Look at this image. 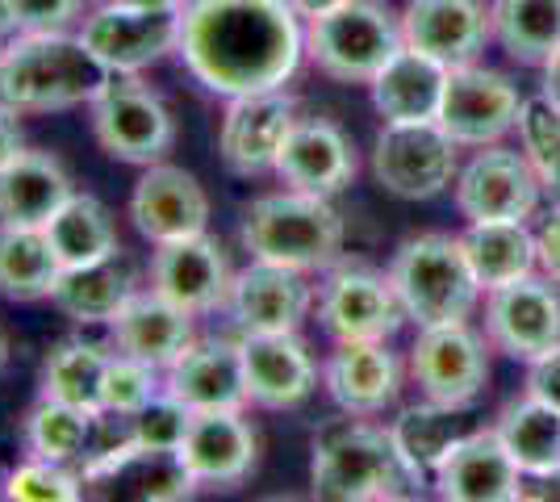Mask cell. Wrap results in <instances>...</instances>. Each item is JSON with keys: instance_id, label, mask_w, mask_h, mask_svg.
<instances>
[{"instance_id": "cell-1", "label": "cell", "mask_w": 560, "mask_h": 502, "mask_svg": "<svg viewBox=\"0 0 560 502\" xmlns=\"http://www.w3.org/2000/svg\"><path fill=\"white\" fill-rule=\"evenodd\" d=\"M302 50L305 34L289 0H188L176 55L210 93L243 96L284 89Z\"/></svg>"}, {"instance_id": "cell-2", "label": "cell", "mask_w": 560, "mask_h": 502, "mask_svg": "<svg viewBox=\"0 0 560 502\" xmlns=\"http://www.w3.org/2000/svg\"><path fill=\"white\" fill-rule=\"evenodd\" d=\"M109 72L93 50L63 30L55 34H18L0 50V105L13 114H50L89 105Z\"/></svg>"}, {"instance_id": "cell-3", "label": "cell", "mask_w": 560, "mask_h": 502, "mask_svg": "<svg viewBox=\"0 0 560 502\" xmlns=\"http://www.w3.org/2000/svg\"><path fill=\"white\" fill-rule=\"evenodd\" d=\"M243 247L252 252V260L323 272L343 252V218L330 206V197L318 192H268L252 201L243 218Z\"/></svg>"}, {"instance_id": "cell-4", "label": "cell", "mask_w": 560, "mask_h": 502, "mask_svg": "<svg viewBox=\"0 0 560 502\" xmlns=\"http://www.w3.org/2000/svg\"><path fill=\"white\" fill-rule=\"evenodd\" d=\"M310 481H314V494L330 502L397 499L406 494L401 486H415L394 448V435L364 423V415L335 419L318 431Z\"/></svg>"}, {"instance_id": "cell-5", "label": "cell", "mask_w": 560, "mask_h": 502, "mask_svg": "<svg viewBox=\"0 0 560 502\" xmlns=\"http://www.w3.org/2000/svg\"><path fill=\"white\" fill-rule=\"evenodd\" d=\"M389 285L406 318L419 327H440V323H465L477 306V277L465 260V247L452 235H419L406 240L394 252L389 264Z\"/></svg>"}, {"instance_id": "cell-6", "label": "cell", "mask_w": 560, "mask_h": 502, "mask_svg": "<svg viewBox=\"0 0 560 502\" xmlns=\"http://www.w3.org/2000/svg\"><path fill=\"white\" fill-rule=\"evenodd\" d=\"M401 47V17L381 0H348L323 17H310L305 30V55L314 68L343 84H373Z\"/></svg>"}, {"instance_id": "cell-7", "label": "cell", "mask_w": 560, "mask_h": 502, "mask_svg": "<svg viewBox=\"0 0 560 502\" xmlns=\"http://www.w3.org/2000/svg\"><path fill=\"white\" fill-rule=\"evenodd\" d=\"M89 114L101 151L121 164H160L176 143V121L167 105L151 89H142L135 75H109L89 101Z\"/></svg>"}, {"instance_id": "cell-8", "label": "cell", "mask_w": 560, "mask_h": 502, "mask_svg": "<svg viewBox=\"0 0 560 502\" xmlns=\"http://www.w3.org/2000/svg\"><path fill=\"white\" fill-rule=\"evenodd\" d=\"M185 9H130L105 0L80 30V43L109 75H139L180 47Z\"/></svg>"}, {"instance_id": "cell-9", "label": "cell", "mask_w": 560, "mask_h": 502, "mask_svg": "<svg viewBox=\"0 0 560 502\" xmlns=\"http://www.w3.org/2000/svg\"><path fill=\"white\" fill-rule=\"evenodd\" d=\"M376 185L406 201H427L456 176V139L440 121H389L373 151Z\"/></svg>"}, {"instance_id": "cell-10", "label": "cell", "mask_w": 560, "mask_h": 502, "mask_svg": "<svg viewBox=\"0 0 560 502\" xmlns=\"http://www.w3.org/2000/svg\"><path fill=\"white\" fill-rule=\"evenodd\" d=\"M410 373L427 398L465 410L490 382V352L486 339L468 323L422 327L410 348Z\"/></svg>"}, {"instance_id": "cell-11", "label": "cell", "mask_w": 560, "mask_h": 502, "mask_svg": "<svg viewBox=\"0 0 560 502\" xmlns=\"http://www.w3.org/2000/svg\"><path fill=\"white\" fill-rule=\"evenodd\" d=\"M523 96L511 84V75L493 68H447L444 101H440V126L456 139V147L498 143L506 130L518 126Z\"/></svg>"}, {"instance_id": "cell-12", "label": "cell", "mask_w": 560, "mask_h": 502, "mask_svg": "<svg viewBox=\"0 0 560 502\" xmlns=\"http://www.w3.org/2000/svg\"><path fill=\"white\" fill-rule=\"evenodd\" d=\"M318 323L335 343L389 339L406 323L389 277L373 268H335L318 285Z\"/></svg>"}, {"instance_id": "cell-13", "label": "cell", "mask_w": 560, "mask_h": 502, "mask_svg": "<svg viewBox=\"0 0 560 502\" xmlns=\"http://www.w3.org/2000/svg\"><path fill=\"white\" fill-rule=\"evenodd\" d=\"M486 331L493 348L514 360H532L560 348V293L557 281L518 277L511 285L490 289L486 297Z\"/></svg>"}, {"instance_id": "cell-14", "label": "cell", "mask_w": 560, "mask_h": 502, "mask_svg": "<svg viewBox=\"0 0 560 502\" xmlns=\"http://www.w3.org/2000/svg\"><path fill=\"white\" fill-rule=\"evenodd\" d=\"M84 486H101L105 499L176 502L197 490L176 448H147L139 440H121L105 453L84 456Z\"/></svg>"}, {"instance_id": "cell-15", "label": "cell", "mask_w": 560, "mask_h": 502, "mask_svg": "<svg viewBox=\"0 0 560 502\" xmlns=\"http://www.w3.org/2000/svg\"><path fill=\"white\" fill-rule=\"evenodd\" d=\"M539 176L527 155L490 147L477 151L456 180V206L468 222H527L539 206Z\"/></svg>"}, {"instance_id": "cell-16", "label": "cell", "mask_w": 560, "mask_h": 502, "mask_svg": "<svg viewBox=\"0 0 560 502\" xmlns=\"http://www.w3.org/2000/svg\"><path fill=\"white\" fill-rule=\"evenodd\" d=\"M298 121V101L284 89H264V93L226 96V114H222V135L218 151L222 164L238 176H264L277 167L280 143L289 135V126Z\"/></svg>"}, {"instance_id": "cell-17", "label": "cell", "mask_w": 560, "mask_h": 502, "mask_svg": "<svg viewBox=\"0 0 560 502\" xmlns=\"http://www.w3.org/2000/svg\"><path fill=\"white\" fill-rule=\"evenodd\" d=\"M130 218L142 240H151L155 247L192 240L210 226V197L192 172L160 160L142 172V180L130 192Z\"/></svg>"}, {"instance_id": "cell-18", "label": "cell", "mask_w": 560, "mask_h": 502, "mask_svg": "<svg viewBox=\"0 0 560 502\" xmlns=\"http://www.w3.org/2000/svg\"><path fill=\"white\" fill-rule=\"evenodd\" d=\"M247 402L264 410H293L318 385V364L298 331H247L238 339Z\"/></svg>"}, {"instance_id": "cell-19", "label": "cell", "mask_w": 560, "mask_h": 502, "mask_svg": "<svg viewBox=\"0 0 560 502\" xmlns=\"http://www.w3.org/2000/svg\"><path fill=\"white\" fill-rule=\"evenodd\" d=\"M231 264L226 252L210 235L160 243L151 256V289L164 293L167 302L185 306L188 314H210L226 306L231 297Z\"/></svg>"}, {"instance_id": "cell-20", "label": "cell", "mask_w": 560, "mask_h": 502, "mask_svg": "<svg viewBox=\"0 0 560 502\" xmlns=\"http://www.w3.org/2000/svg\"><path fill=\"white\" fill-rule=\"evenodd\" d=\"M435 494L447 502H514L523 499V474L506 453L498 428L465 431L435 469Z\"/></svg>"}, {"instance_id": "cell-21", "label": "cell", "mask_w": 560, "mask_h": 502, "mask_svg": "<svg viewBox=\"0 0 560 502\" xmlns=\"http://www.w3.org/2000/svg\"><path fill=\"white\" fill-rule=\"evenodd\" d=\"M176 453L197 486H238L256 469L259 435L243 410H192Z\"/></svg>"}, {"instance_id": "cell-22", "label": "cell", "mask_w": 560, "mask_h": 502, "mask_svg": "<svg viewBox=\"0 0 560 502\" xmlns=\"http://www.w3.org/2000/svg\"><path fill=\"white\" fill-rule=\"evenodd\" d=\"M272 172L289 189L335 197L339 189H348L351 176H355V147L335 121L298 118L280 143Z\"/></svg>"}, {"instance_id": "cell-23", "label": "cell", "mask_w": 560, "mask_h": 502, "mask_svg": "<svg viewBox=\"0 0 560 502\" xmlns=\"http://www.w3.org/2000/svg\"><path fill=\"white\" fill-rule=\"evenodd\" d=\"M314 289L305 285V277L298 268L284 264L252 260V268H243L231 281V297L226 311L238 323V331H298L310 314Z\"/></svg>"}, {"instance_id": "cell-24", "label": "cell", "mask_w": 560, "mask_h": 502, "mask_svg": "<svg viewBox=\"0 0 560 502\" xmlns=\"http://www.w3.org/2000/svg\"><path fill=\"white\" fill-rule=\"evenodd\" d=\"M490 34L493 22L481 0H410L401 13L406 47L440 59L444 68L472 63Z\"/></svg>"}, {"instance_id": "cell-25", "label": "cell", "mask_w": 560, "mask_h": 502, "mask_svg": "<svg viewBox=\"0 0 560 502\" xmlns=\"http://www.w3.org/2000/svg\"><path fill=\"white\" fill-rule=\"evenodd\" d=\"M164 389L188 410H243V352L231 339H192L185 357L164 373Z\"/></svg>"}, {"instance_id": "cell-26", "label": "cell", "mask_w": 560, "mask_h": 502, "mask_svg": "<svg viewBox=\"0 0 560 502\" xmlns=\"http://www.w3.org/2000/svg\"><path fill=\"white\" fill-rule=\"evenodd\" d=\"M109 327H114L117 352L142 360L160 373H167L192 343V314L176 302H167L155 289H135V297L117 311Z\"/></svg>"}, {"instance_id": "cell-27", "label": "cell", "mask_w": 560, "mask_h": 502, "mask_svg": "<svg viewBox=\"0 0 560 502\" xmlns=\"http://www.w3.org/2000/svg\"><path fill=\"white\" fill-rule=\"evenodd\" d=\"M71 176L47 151H22L0 167V226H34L43 231L71 197Z\"/></svg>"}, {"instance_id": "cell-28", "label": "cell", "mask_w": 560, "mask_h": 502, "mask_svg": "<svg viewBox=\"0 0 560 502\" xmlns=\"http://www.w3.org/2000/svg\"><path fill=\"white\" fill-rule=\"evenodd\" d=\"M327 389L330 398L348 415H381L397 398V360L385 348V339H360V343H339L327 360Z\"/></svg>"}, {"instance_id": "cell-29", "label": "cell", "mask_w": 560, "mask_h": 502, "mask_svg": "<svg viewBox=\"0 0 560 502\" xmlns=\"http://www.w3.org/2000/svg\"><path fill=\"white\" fill-rule=\"evenodd\" d=\"M447 68L415 47H401L373 75V105L385 121H435L444 101Z\"/></svg>"}, {"instance_id": "cell-30", "label": "cell", "mask_w": 560, "mask_h": 502, "mask_svg": "<svg viewBox=\"0 0 560 502\" xmlns=\"http://www.w3.org/2000/svg\"><path fill=\"white\" fill-rule=\"evenodd\" d=\"M130 297H135V264L126 252H117L109 260L84 264V268H63L59 285L50 293V302L84 327L114 323Z\"/></svg>"}, {"instance_id": "cell-31", "label": "cell", "mask_w": 560, "mask_h": 502, "mask_svg": "<svg viewBox=\"0 0 560 502\" xmlns=\"http://www.w3.org/2000/svg\"><path fill=\"white\" fill-rule=\"evenodd\" d=\"M460 247H465V260L477 277V285L486 293L527 277L539 264L536 235L523 222H468Z\"/></svg>"}, {"instance_id": "cell-32", "label": "cell", "mask_w": 560, "mask_h": 502, "mask_svg": "<svg viewBox=\"0 0 560 502\" xmlns=\"http://www.w3.org/2000/svg\"><path fill=\"white\" fill-rule=\"evenodd\" d=\"M394 448L406 465V474L415 486H427V478H435L440 460L452 453V444L465 435V423L456 407H444V402H422V407H406L394 419Z\"/></svg>"}, {"instance_id": "cell-33", "label": "cell", "mask_w": 560, "mask_h": 502, "mask_svg": "<svg viewBox=\"0 0 560 502\" xmlns=\"http://www.w3.org/2000/svg\"><path fill=\"white\" fill-rule=\"evenodd\" d=\"M59 277H63V264L55 256L47 231L0 226V297L43 302L55 293Z\"/></svg>"}, {"instance_id": "cell-34", "label": "cell", "mask_w": 560, "mask_h": 502, "mask_svg": "<svg viewBox=\"0 0 560 502\" xmlns=\"http://www.w3.org/2000/svg\"><path fill=\"white\" fill-rule=\"evenodd\" d=\"M43 231H47L50 247H55L63 268H84V264L109 260L121 252L114 218L93 192H71L63 210L50 218Z\"/></svg>"}, {"instance_id": "cell-35", "label": "cell", "mask_w": 560, "mask_h": 502, "mask_svg": "<svg viewBox=\"0 0 560 502\" xmlns=\"http://www.w3.org/2000/svg\"><path fill=\"white\" fill-rule=\"evenodd\" d=\"M498 435L514 456L523 478H544L560 469V410L539 402V398H518L502 410Z\"/></svg>"}, {"instance_id": "cell-36", "label": "cell", "mask_w": 560, "mask_h": 502, "mask_svg": "<svg viewBox=\"0 0 560 502\" xmlns=\"http://www.w3.org/2000/svg\"><path fill=\"white\" fill-rule=\"evenodd\" d=\"M109 357L114 352H105L101 343H89V339L55 343L50 357L43 360V377H38L43 398H59V402L101 415V385H105Z\"/></svg>"}, {"instance_id": "cell-37", "label": "cell", "mask_w": 560, "mask_h": 502, "mask_svg": "<svg viewBox=\"0 0 560 502\" xmlns=\"http://www.w3.org/2000/svg\"><path fill=\"white\" fill-rule=\"evenodd\" d=\"M490 22L518 63H544L560 47V0H493Z\"/></svg>"}, {"instance_id": "cell-38", "label": "cell", "mask_w": 560, "mask_h": 502, "mask_svg": "<svg viewBox=\"0 0 560 502\" xmlns=\"http://www.w3.org/2000/svg\"><path fill=\"white\" fill-rule=\"evenodd\" d=\"M93 431L96 415L93 410H80L59 398H38V407L25 415V444L30 456H47V460H80L93 448Z\"/></svg>"}, {"instance_id": "cell-39", "label": "cell", "mask_w": 560, "mask_h": 502, "mask_svg": "<svg viewBox=\"0 0 560 502\" xmlns=\"http://www.w3.org/2000/svg\"><path fill=\"white\" fill-rule=\"evenodd\" d=\"M518 130H523L527 160L536 167L539 185L552 192V201H560V109L544 96L523 101Z\"/></svg>"}, {"instance_id": "cell-40", "label": "cell", "mask_w": 560, "mask_h": 502, "mask_svg": "<svg viewBox=\"0 0 560 502\" xmlns=\"http://www.w3.org/2000/svg\"><path fill=\"white\" fill-rule=\"evenodd\" d=\"M4 499L9 502H80L84 499V478L71 474L68 465L30 456L9 478H4Z\"/></svg>"}, {"instance_id": "cell-41", "label": "cell", "mask_w": 560, "mask_h": 502, "mask_svg": "<svg viewBox=\"0 0 560 502\" xmlns=\"http://www.w3.org/2000/svg\"><path fill=\"white\" fill-rule=\"evenodd\" d=\"M164 389L160 382V369L142 364V360L117 352L109 357L105 369V385H101V410H114V415H139L155 394Z\"/></svg>"}, {"instance_id": "cell-42", "label": "cell", "mask_w": 560, "mask_h": 502, "mask_svg": "<svg viewBox=\"0 0 560 502\" xmlns=\"http://www.w3.org/2000/svg\"><path fill=\"white\" fill-rule=\"evenodd\" d=\"M188 419H192V410L176 402L167 389H160L139 415H130V440H139L147 448H180Z\"/></svg>"}, {"instance_id": "cell-43", "label": "cell", "mask_w": 560, "mask_h": 502, "mask_svg": "<svg viewBox=\"0 0 560 502\" xmlns=\"http://www.w3.org/2000/svg\"><path fill=\"white\" fill-rule=\"evenodd\" d=\"M84 0H0L4 22L18 34H55L80 17Z\"/></svg>"}, {"instance_id": "cell-44", "label": "cell", "mask_w": 560, "mask_h": 502, "mask_svg": "<svg viewBox=\"0 0 560 502\" xmlns=\"http://www.w3.org/2000/svg\"><path fill=\"white\" fill-rule=\"evenodd\" d=\"M527 394L560 410V348L544 352L532 360V373H527Z\"/></svg>"}, {"instance_id": "cell-45", "label": "cell", "mask_w": 560, "mask_h": 502, "mask_svg": "<svg viewBox=\"0 0 560 502\" xmlns=\"http://www.w3.org/2000/svg\"><path fill=\"white\" fill-rule=\"evenodd\" d=\"M536 252H539V268L548 272V281H557L560 285V201L548 210V218L539 222Z\"/></svg>"}, {"instance_id": "cell-46", "label": "cell", "mask_w": 560, "mask_h": 502, "mask_svg": "<svg viewBox=\"0 0 560 502\" xmlns=\"http://www.w3.org/2000/svg\"><path fill=\"white\" fill-rule=\"evenodd\" d=\"M22 151H25V143H22V126H18V114H13L9 105H0V167L13 164Z\"/></svg>"}, {"instance_id": "cell-47", "label": "cell", "mask_w": 560, "mask_h": 502, "mask_svg": "<svg viewBox=\"0 0 560 502\" xmlns=\"http://www.w3.org/2000/svg\"><path fill=\"white\" fill-rule=\"evenodd\" d=\"M544 101H552L560 109V47L544 59Z\"/></svg>"}, {"instance_id": "cell-48", "label": "cell", "mask_w": 560, "mask_h": 502, "mask_svg": "<svg viewBox=\"0 0 560 502\" xmlns=\"http://www.w3.org/2000/svg\"><path fill=\"white\" fill-rule=\"evenodd\" d=\"M523 499H560V469L532 478V486H523Z\"/></svg>"}, {"instance_id": "cell-49", "label": "cell", "mask_w": 560, "mask_h": 502, "mask_svg": "<svg viewBox=\"0 0 560 502\" xmlns=\"http://www.w3.org/2000/svg\"><path fill=\"white\" fill-rule=\"evenodd\" d=\"M293 9H298V17H323L330 9H339V4H348V0H289Z\"/></svg>"}, {"instance_id": "cell-50", "label": "cell", "mask_w": 560, "mask_h": 502, "mask_svg": "<svg viewBox=\"0 0 560 502\" xmlns=\"http://www.w3.org/2000/svg\"><path fill=\"white\" fill-rule=\"evenodd\" d=\"M114 4H130V9H185L188 0H114Z\"/></svg>"}, {"instance_id": "cell-51", "label": "cell", "mask_w": 560, "mask_h": 502, "mask_svg": "<svg viewBox=\"0 0 560 502\" xmlns=\"http://www.w3.org/2000/svg\"><path fill=\"white\" fill-rule=\"evenodd\" d=\"M4 360H9V339H4V331H0V369H4Z\"/></svg>"}]
</instances>
